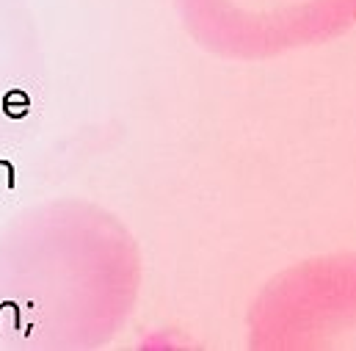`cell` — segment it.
<instances>
[{"instance_id": "1", "label": "cell", "mask_w": 356, "mask_h": 351, "mask_svg": "<svg viewBox=\"0 0 356 351\" xmlns=\"http://www.w3.org/2000/svg\"><path fill=\"white\" fill-rule=\"evenodd\" d=\"M6 321L17 330L19 327V313H17V305H0V330L6 327Z\"/></svg>"}, {"instance_id": "2", "label": "cell", "mask_w": 356, "mask_h": 351, "mask_svg": "<svg viewBox=\"0 0 356 351\" xmlns=\"http://www.w3.org/2000/svg\"><path fill=\"white\" fill-rule=\"evenodd\" d=\"M0 183H6L8 188L14 186V169H11L6 161H0Z\"/></svg>"}]
</instances>
